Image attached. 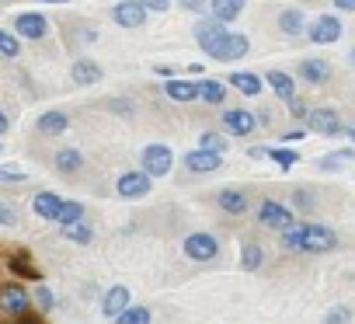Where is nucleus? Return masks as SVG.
Masks as SVG:
<instances>
[{
    "label": "nucleus",
    "mask_w": 355,
    "mask_h": 324,
    "mask_svg": "<svg viewBox=\"0 0 355 324\" xmlns=\"http://www.w3.org/2000/svg\"><path fill=\"white\" fill-rule=\"evenodd\" d=\"M282 248L286 251H310V255H324L338 248V234L324 223H293L282 230Z\"/></svg>",
    "instance_id": "obj_1"
},
{
    "label": "nucleus",
    "mask_w": 355,
    "mask_h": 324,
    "mask_svg": "<svg viewBox=\"0 0 355 324\" xmlns=\"http://www.w3.org/2000/svg\"><path fill=\"white\" fill-rule=\"evenodd\" d=\"M171 168H174V150H171L167 143H150V146H143V153H139V171H143V175H150V178H167Z\"/></svg>",
    "instance_id": "obj_2"
},
{
    "label": "nucleus",
    "mask_w": 355,
    "mask_h": 324,
    "mask_svg": "<svg viewBox=\"0 0 355 324\" xmlns=\"http://www.w3.org/2000/svg\"><path fill=\"white\" fill-rule=\"evenodd\" d=\"M150 189H153V178H150V175H143L139 168L122 171V175H119V182H115V196H119V199H125V203H139V199H146V196H150Z\"/></svg>",
    "instance_id": "obj_3"
},
{
    "label": "nucleus",
    "mask_w": 355,
    "mask_h": 324,
    "mask_svg": "<svg viewBox=\"0 0 355 324\" xmlns=\"http://www.w3.org/2000/svg\"><path fill=\"white\" fill-rule=\"evenodd\" d=\"M182 251H185V258L206 265V262H216L220 258V241L213 234H206V230H196V234H189L182 241Z\"/></svg>",
    "instance_id": "obj_4"
},
{
    "label": "nucleus",
    "mask_w": 355,
    "mask_h": 324,
    "mask_svg": "<svg viewBox=\"0 0 355 324\" xmlns=\"http://www.w3.org/2000/svg\"><path fill=\"white\" fill-rule=\"evenodd\" d=\"M28 310H32V293L21 282H4V286H0V314L21 317Z\"/></svg>",
    "instance_id": "obj_5"
},
{
    "label": "nucleus",
    "mask_w": 355,
    "mask_h": 324,
    "mask_svg": "<svg viewBox=\"0 0 355 324\" xmlns=\"http://www.w3.org/2000/svg\"><path fill=\"white\" fill-rule=\"evenodd\" d=\"M248 53H251L248 35H241V32H230V28H227V35L216 42V49L209 53V60H216V63H237V60H244Z\"/></svg>",
    "instance_id": "obj_6"
},
{
    "label": "nucleus",
    "mask_w": 355,
    "mask_h": 324,
    "mask_svg": "<svg viewBox=\"0 0 355 324\" xmlns=\"http://www.w3.org/2000/svg\"><path fill=\"white\" fill-rule=\"evenodd\" d=\"M258 223L268 227V230H279V234H282L286 227L296 223V216H293L289 206H282V203H275V199H265V203L258 206Z\"/></svg>",
    "instance_id": "obj_7"
},
{
    "label": "nucleus",
    "mask_w": 355,
    "mask_h": 324,
    "mask_svg": "<svg viewBox=\"0 0 355 324\" xmlns=\"http://www.w3.org/2000/svg\"><path fill=\"white\" fill-rule=\"evenodd\" d=\"M15 35L25 39V42H39V39L49 35V18L39 15V11H25V15L15 18Z\"/></svg>",
    "instance_id": "obj_8"
},
{
    "label": "nucleus",
    "mask_w": 355,
    "mask_h": 324,
    "mask_svg": "<svg viewBox=\"0 0 355 324\" xmlns=\"http://www.w3.org/2000/svg\"><path fill=\"white\" fill-rule=\"evenodd\" d=\"M146 11H143V4H139V0H119V4L112 8V22L119 25V28H143L146 25Z\"/></svg>",
    "instance_id": "obj_9"
},
{
    "label": "nucleus",
    "mask_w": 355,
    "mask_h": 324,
    "mask_svg": "<svg viewBox=\"0 0 355 324\" xmlns=\"http://www.w3.org/2000/svg\"><path fill=\"white\" fill-rule=\"evenodd\" d=\"M306 39H310L313 46H331V42L341 39V22H338L334 15H320V18L306 28Z\"/></svg>",
    "instance_id": "obj_10"
},
{
    "label": "nucleus",
    "mask_w": 355,
    "mask_h": 324,
    "mask_svg": "<svg viewBox=\"0 0 355 324\" xmlns=\"http://www.w3.org/2000/svg\"><path fill=\"white\" fill-rule=\"evenodd\" d=\"M220 122H223V129L234 133V136H251V133L258 129V119H254L248 108H227V112L220 115Z\"/></svg>",
    "instance_id": "obj_11"
},
{
    "label": "nucleus",
    "mask_w": 355,
    "mask_h": 324,
    "mask_svg": "<svg viewBox=\"0 0 355 324\" xmlns=\"http://www.w3.org/2000/svg\"><path fill=\"white\" fill-rule=\"evenodd\" d=\"M220 164H223V153H209V150H199V146L185 153V168L192 175H213V171H220Z\"/></svg>",
    "instance_id": "obj_12"
},
{
    "label": "nucleus",
    "mask_w": 355,
    "mask_h": 324,
    "mask_svg": "<svg viewBox=\"0 0 355 324\" xmlns=\"http://www.w3.org/2000/svg\"><path fill=\"white\" fill-rule=\"evenodd\" d=\"M306 126L317 136H338L341 133V119H338L334 108H313V112H306Z\"/></svg>",
    "instance_id": "obj_13"
},
{
    "label": "nucleus",
    "mask_w": 355,
    "mask_h": 324,
    "mask_svg": "<svg viewBox=\"0 0 355 324\" xmlns=\"http://www.w3.org/2000/svg\"><path fill=\"white\" fill-rule=\"evenodd\" d=\"M164 94L178 105H192L199 101V80H182V77H171L164 80Z\"/></svg>",
    "instance_id": "obj_14"
},
{
    "label": "nucleus",
    "mask_w": 355,
    "mask_h": 324,
    "mask_svg": "<svg viewBox=\"0 0 355 324\" xmlns=\"http://www.w3.org/2000/svg\"><path fill=\"white\" fill-rule=\"evenodd\" d=\"M132 303V296H129V286H108V293L101 296V314L108 317V321H115L125 307Z\"/></svg>",
    "instance_id": "obj_15"
},
{
    "label": "nucleus",
    "mask_w": 355,
    "mask_h": 324,
    "mask_svg": "<svg viewBox=\"0 0 355 324\" xmlns=\"http://www.w3.org/2000/svg\"><path fill=\"white\" fill-rule=\"evenodd\" d=\"M70 77H73L80 87H91V84H101V80H105V70H101V63H94V60L80 56V60L70 67Z\"/></svg>",
    "instance_id": "obj_16"
},
{
    "label": "nucleus",
    "mask_w": 355,
    "mask_h": 324,
    "mask_svg": "<svg viewBox=\"0 0 355 324\" xmlns=\"http://www.w3.org/2000/svg\"><path fill=\"white\" fill-rule=\"evenodd\" d=\"M35 129H39L42 136H63V133L70 129V115L60 112V108H49V112H42V115L35 119Z\"/></svg>",
    "instance_id": "obj_17"
},
{
    "label": "nucleus",
    "mask_w": 355,
    "mask_h": 324,
    "mask_svg": "<svg viewBox=\"0 0 355 324\" xmlns=\"http://www.w3.org/2000/svg\"><path fill=\"white\" fill-rule=\"evenodd\" d=\"M216 203H220V210H223V213H230V216H241V213H248V206H251V196H248L244 189H220Z\"/></svg>",
    "instance_id": "obj_18"
},
{
    "label": "nucleus",
    "mask_w": 355,
    "mask_h": 324,
    "mask_svg": "<svg viewBox=\"0 0 355 324\" xmlns=\"http://www.w3.org/2000/svg\"><path fill=\"white\" fill-rule=\"evenodd\" d=\"M32 210H35V216H39V220L56 223V216H60V210H63V196H56V192H35Z\"/></svg>",
    "instance_id": "obj_19"
},
{
    "label": "nucleus",
    "mask_w": 355,
    "mask_h": 324,
    "mask_svg": "<svg viewBox=\"0 0 355 324\" xmlns=\"http://www.w3.org/2000/svg\"><path fill=\"white\" fill-rule=\"evenodd\" d=\"M244 4L248 0H209V11H213V22L220 25H230L244 15Z\"/></svg>",
    "instance_id": "obj_20"
},
{
    "label": "nucleus",
    "mask_w": 355,
    "mask_h": 324,
    "mask_svg": "<svg viewBox=\"0 0 355 324\" xmlns=\"http://www.w3.org/2000/svg\"><path fill=\"white\" fill-rule=\"evenodd\" d=\"M227 80H230L234 91H241V94H248V98H258L261 87H265V80H261L258 74H251V70H234Z\"/></svg>",
    "instance_id": "obj_21"
},
{
    "label": "nucleus",
    "mask_w": 355,
    "mask_h": 324,
    "mask_svg": "<svg viewBox=\"0 0 355 324\" xmlns=\"http://www.w3.org/2000/svg\"><path fill=\"white\" fill-rule=\"evenodd\" d=\"M53 168H56L60 175H77V171L84 168V153L73 150V146H63V150H56V157H53Z\"/></svg>",
    "instance_id": "obj_22"
},
{
    "label": "nucleus",
    "mask_w": 355,
    "mask_h": 324,
    "mask_svg": "<svg viewBox=\"0 0 355 324\" xmlns=\"http://www.w3.org/2000/svg\"><path fill=\"white\" fill-rule=\"evenodd\" d=\"M300 77L306 84H324V80H331V63L327 60H303L300 63Z\"/></svg>",
    "instance_id": "obj_23"
},
{
    "label": "nucleus",
    "mask_w": 355,
    "mask_h": 324,
    "mask_svg": "<svg viewBox=\"0 0 355 324\" xmlns=\"http://www.w3.org/2000/svg\"><path fill=\"white\" fill-rule=\"evenodd\" d=\"M265 84L275 91V98H282V101H289V98H296V80L289 77V74H282V70H272L268 77H265Z\"/></svg>",
    "instance_id": "obj_24"
},
{
    "label": "nucleus",
    "mask_w": 355,
    "mask_h": 324,
    "mask_svg": "<svg viewBox=\"0 0 355 324\" xmlns=\"http://www.w3.org/2000/svg\"><path fill=\"white\" fill-rule=\"evenodd\" d=\"M8 265H11V272H15V275H25V279H32V282H42V272L32 265V255H28V251L11 255V258H8Z\"/></svg>",
    "instance_id": "obj_25"
},
{
    "label": "nucleus",
    "mask_w": 355,
    "mask_h": 324,
    "mask_svg": "<svg viewBox=\"0 0 355 324\" xmlns=\"http://www.w3.org/2000/svg\"><path fill=\"white\" fill-rule=\"evenodd\" d=\"M199 101H206V105H223L227 101V84L223 80H199Z\"/></svg>",
    "instance_id": "obj_26"
},
{
    "label": "nucleus",
    "mask_w": 355,
    "mask_h": 324,
    "mask_svg": "<svg viewBox=\"0 0 355 324\" xmlns=\"http://www.w3.org/2000/svg\"><path fill=\"white\" fill-rule=\"evenodd\" d=\"M261 262H265L261 244H258V241H244V244H241V268H244V272H258Z\"/></svg>",
    "instance_id": "obj_27"
},
{
    "label": "nucleus",
    "mask_w": 355,
    "mask_h": 324,
    "mask_svg": "<svg viewBox=\"0 0 355 324\" xmlns=\"http://www.w3.org/2000/svg\"><path fill=\"white\" fill-rule=\"evenodd\" d=\"M279 28H282L286 35H303V28H306V18H303V11H296V8L282 11V15H279Z\"/></svg>",
    "instance_id": "obj_28"
},
{
    "label": "nucleus",
    "mask_w": 355,
    "mask_h": 324,
    "mask_svg": "<svg viewBox=\"0 0 355 324\" xmlns=\"http://www.w3.org/2000/svg\"><path fill=\"white\" fill-rule=\"evenodd\" d=\"M63 237H67L70 244H80V248H87V244L94 241V230L87 227V220H77V223L63 227Z\"/></svg>",
    "instance_id": "obj_29"
},
{
    "label": "nucleus",
    "mask_w": 355,
    "mask_h": 324,
    "mask_svg": "<svg viewBox=\"0 0 355 324\" xmlns=\"http://www.w3.org/2000/svg\"><path fill=\"white\" fill-rule=\"evenodd\" d=\"M150 307H143V303H129L119 317H115V324H150Z\"/></svg>",
    "instance_id": "obj_30"
},
{
    "label": "nucleus",
    "mask_w": 355,
    "mask_h": 324,
    "mask_svg": "<svg viewBox=\"0 0 355 324\" xmlns=\"http://www.w3.org/2000/svg\"><path fill=\"white\" fill-rule=\"evenodd\" d=\"M227 146H230V139H227V136H220L216 129H206V133L199 136V150H209V153H227Z\"/></svg>",
    "instance_id": "obj_31"
},
{
    "label": "nucleus",
    "mask_w": 355,
    "mask_h": 324,
    "mask_svg": "<svg viewBox=\"0 0 355 324\" xmlns=\"http://www.w3.org/2000/svg\"><path fill=\"white\" fill-rule=\"evenodd\" d=\"M0 56L4 60H18L21 56V39L8 28H0Z\"/></svg>",
    "instance_id": "obj_32"
},
{
    "label": "nucleus",
    "mask_w": 355,
    "mask_h": 324,
    "mask_svg": "<svg viewBox=\"0 0 355 324\" xmlns=\"http://www.w3.org/2000/svg\"><path fill=\"white\" fill-rule=\"evenodd\" d=\"M355 160V153L352 150H338V153H327V157H320V171H338V168H345V164H352Z\"/></svg>",
    "instance_id": "obj_33"
},
{
    "label": "nucleus",
    "mask_w": 355,
    "mask_h": 324,
    "mask_svg": "<svg viewBox=\"0 0 355 324\" xmlns=\"http://www.w3.org/2000/svg\"><path fill=\"white\" fill-rule=\"evenodd\" d=\"M268 157L275 160V164H279L282 171H289L293 164H300V153H296V150H289V146H268Z\"/></svg>",
    "instance_id": "obj_34"
},
{
    "label": "nucleus",
    "mask_w": 355,
    "mask_h": 324,
    "mask_svg": "<svg viewBox=\"0 0 355 324\" xmlns=\"http://www.w3.org/2000/svg\"><path fill=\"white\" fill-rule=\"evenodd\" d=\"M77 220H84V206L73 203V199H63V210H60L56 223H60V227H70V223H77Z\"/></svg>",
    "instance_id": "obj_35"
},
{
    "label": "nucleus",
    "mask_w": 355,
    "mask_h": 324,
    "mask_svg": "<svg viewBox=\"0 0 355 324\" xmlns=\"http://www.w3.org/2000/svg\"><path fill=\"white\" fill-rule=\"evenodd\" d=\"M0 182L4 185H21V182H28V171L21 164H0Z\"/></svg>",
    "instance_id": "obj_36"
},
{
    "label": "nucleus",
    "mask_w": 355,
    "mask_h": 324,
    "mask_svg": "<svg viewBox=\"0 0 355 324\" xmlns=\"http://www.w3.org/2000/svg\"><path fill=\"white\" fill-rule=\"evenodd\" d=\"M32 303H39V310H42V314H49V310L56 307V296H53V289H49V286H42V282H39V286H35V293H32Z\"/></svg>",
    "instance_id": "obj_37"
},
{
    "label": "nucleus",
    "mask_w": 355,
    "mask_h": 324,
    "mask_svg": "<svg viewBox=\"0 0 355 324\" xmlns=\"http://www.w3.org/2000/svg\"><path fill=\"white\" fill-rule=\"evenodd\" d=\"M348 321H352V310H348V307H341V303H338V307H331V310H327V317H324V324H348Z\"/></svg>",
    "instance_id": "obj_38"
},
{
    "label": "nucleus",
    "mask_w": 355,
    "mask_h": 324,
    "mask_svg": "<svg viewBox=\"0 0 355 324\" xmlns=\"http://www.w3.org/2000/svg\"><path fill=\"white\" fill-rule=\"evenodd\" d=\"M0 227H18V210L0 199Z\"/></svg>",
    "instance_id": "obj_39"
},
{
    "label": "nucleus",
    "mask_w": 355,
    "mask_h": 324,
    "mask_svg": "<svg viewBox=\"0 0 355 324\" xmlns=\"http://www.w3.org/2000/svg\"><path fill=\"white\" fill-rule=\"evenodd\" d=\"M139 4H143L146 15H164V11L174 8V0H139Z\"/></svg>",
    "instance_id": "obj_40"
},
{
    "label": "nucleus",
    "mask_w": 355,
    "mask_h": 324,
    "mask_svg": "<svg viewBox=\"0 0 355 324\" xmlns=\"http://www.w3.org/2000/svg\"><path fill=\"white\" fill-rule=\"evenodd\" d=\"M174 4H178V8H185V11H192V15H202L209 0H174Z\"/></svg>",
    "instance_id": "obj_41"
},
{
    "label": "nucleus",
    "mask_w": 355,
    "mask_h": 324,
    "mask_svg": "<svg viewBox=\"0 0 355 324\" xmlns=\"http://www.w3.org/2000/svg\"><path fill=\"white\" fill-rule=\"evenodd\" d=\"M153 74H157V77H164V80H171V77H178V74H182V70H178V67H171V63H153Z\"/></svg>",
    "instance_id": "obj_42"
},
{
    "label": "nucleus",
    "mask_w": 355,
    "mask_h": 324,
    "mask_svg": "<svg viewBox=\"0 0 355 324\" xmlns=\"http://www.w3.org/2000/svg\"><path fill=\"white\" fill-rule=\"evenodd\" d=\"M306 112H310V108H306V101L289 98V115H293V119H306Z\"/></svg>",
    "instance_id": "obj_43"
},
{
    "label": "nucleus",
    "mask_w": 355,
    "mask_h": 324,
    "mask_svg": "<svg viewBox=\"0 0 355 324\" xmlns=\"http://www.w3.org/2000/svg\"><path fill=\"white\" fill-rule=\"evenodd\" d=\"M15 321H18V324H42V317H39V314H32V310H28V314H21V317H15Z\"/></svg>",
    "instance_id": "obj_44"
},
{
    "label": "nucleus",
    "mask_w": 355,
    "mask_h": 324,
    "mask_svg": "<svg viewBox=\"0 0 355 324\" xmlns=\"http://www.w3.org/2000/svg\"><path fill=\"white\" fill-rule=\"evenodd\" d=\"M303 136H306V133H303V129H289V133H286V136H282V139H286V143H300V139H303Z\"/></svg>",
    "instance_id": "obj_45"
},
{
    "label": "nucleus",
    "mask_w": 355,
    "mask_h": 324,
    "mask_svg": "<svg viewBox=\"0 0 355 324\" xmlns=\"http://www.w3.org/2000/svg\"><path fill=\"white\" fill-rule=\"evenodd\" d=\"M8 129H11V115H8L4 108H0V136H4Z\"/></svg>",
    "instance_id": "obj_46"
},
{
    "label": "nucleus",
    "mask_w": 355,
    "mask_h": 324,
    "mask_svg": "<svg viewBox=\"0 0 355 324\" xmlns=\"http://www.w3.org/2000/svg\"><path fill=\"white\" fill-rule=\"evenodd\" d=\"M248 157L261 160V157H268V146H251V150H248Z\"/></svg>",
    "instance_id": "obj_47"
},
{
    "label": "nucleus",
    "mask_w": 355,
    "mask_h": 324,
    "mask_svg": "<svg viewBox=\"0 0 355 324\" xmlns=\"http://www.w3.org/2000/svg\"><path fill=\"white\" fill-rule=\"evenodd\" d=\"M338 11H355V0H334Z\"/></svg>",
    "instance_id": "obj_48"
},
{
    "label": "nucleus",
    "mask_w": 355,
    "mask_h": 324,
    "mask_svg": "<svg viewBox=\"0 0 355 324\" xmlns=\"http://www.w3.org/2000/svg\"><path fill=\"white\" fill-rule=\"evenodd\" d=\"M185 74H196V77H199V74H202V63H189V67H185Z\"/></svg>",
    "instance_id": "obj_49"
},
{
    "label": "nucleus",
    "mask_w": 355,
    "mask_h": 324,
    "mask_svg": "<svg viewBox=\"0 0 355 324\" xmlns=\"http://www.w3.org/2000/svg\"><path fill=\"white\" fill-rule=\"evenodd\" d=\"M39 4H70V0H39Z\"/></svg>",
    "instance_id": "obj_50"
},
{
    "label": "nucleus",
    "mask_w": 355,
    "mask_h": 324,
    "mask_svg": "<svg viewBox=\"0 0 355 324\" xmlns=\"http://www.w3.org/2000/svg\"><path fill=\"white\" fill-rule=\"evenodd\" d=\"M345 136H348V139H352V143H355V129H345Z\"/></svg>",
    "instance_id": "obj_51"
},
{
    "label": "nucleus",
    "mask_w": 355,
    "mask_h": 324,
    "mask_svg": "<svg viewBox=\"0 0 355 324\" xmlns=\"http://www.w3.org/2000/svg\"><path fill=\"white\" fill-rule=\"evenodd\" d=\"M348 60H352V67H355V49H352V56H348Z\"/></svg>",
    "instance_id": "obj_52"
},
{
    "label": "nucleus",
    "mask_w": 355,
    "mask_h": 324,
    "mask_svg": "<svg viewBox=\"0 0 355 324\" xmlns=\"http://www.w3.org/2000/svg\"><path fill=\"white\" fill-rule=\"evenodd\" d=\"M0 153H4V146H0Z\"/></svg>",
    "instance_id": "obj_53"
}]
</instances>
